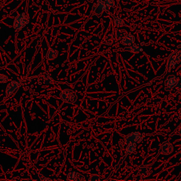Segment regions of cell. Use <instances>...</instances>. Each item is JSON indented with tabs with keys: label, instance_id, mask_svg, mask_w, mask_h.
<instances>
[{
	"label": "cell",
	"instance_id": "cell-1",
	"mask_svg": "<svg viewBox=\"0 0 181 181\" xmlns=\"http://www.w3.org/2000/svg\"><path fill=\"white\" fill-rule=\"evenodd\" d=\"M181 61V50L177 49L170 54L168 57L166 65V72H169L174 69Z\"/></svg>",
	"mask_w": 181,
	"mask_h": 181
},
{
	"label": "cell",
	"instance_id": "cell-2",
	"mask_svg": "<svg viewBox=\"0 0 181 181\" xmlns=\"http://www.w3.org/2000/svg\"><path fill=\"white\" fill-rule=\"evenodd\" d=\"M30 22V17L26 12L19 14L16 17L14 21V29L15 31H20L21 30L28 25Z\"/></svg>",
	"mask_w": 181,
	"mask_h": 181
},
{
	"label": "cell",
	"instance_id": "cell-3",
	"mask_svg": "<svg viewBox=\"0 0 181 181\" xmlns=\"http://www.w3.org/2000/svg\"><path fill=\"white\" fill-rule=\"evenodd\" d=\"M60 99L67 103L74 104L77 100L76 92L72 89H64L60 94Z\"/></svg>",
	"mask_w": 181,
	"mask_h": 181
},
{
	"label": "cell",
	"instance_id": "cell-4",
	"mask_svg": "<svg viewBox=\"0 0 181 181\" xmlns=\"http://www.w3.org/2000/svg\"><path fill=\"white\" fill-rule=\"evenodd\" d=\"M144 139V134H141L139 132H134L131 134H127L124 137V142L125 144H140L143 142Z\"/></svg>",
	"mask_w": 181,
	"mask_h": 181
},
{
	"label": "cell",
	"instance_id": "cell-5",
	"mask_svg": "<svg viewBox=\"0 0 181 181\" xmlns=\"http://www.w3.org/2000/svg\"><path fill=\"white\" fill-rule=\"evenodd\" d=\"M109 9L110 7L106 5L103 0H97L92 7V11L96 17H100L104 11L108 12Z\"/></svg>",
	"mask_w": 181,
	"mask_h": 181
},
{
	"label": "cell",
	"instance_id": "cell-6",
	"mask_svg": "<svg viewBox=\"0 0 181 181\" xmlns=\"http://www.w3.org/2000/svg\"><path fill=\"white\" fill-rule=\"evenodd\" d=\"M178 79V77L175 75H169L167 76L164 81L165 90L166 91H170L176 87Z\"/></svg>",
	"mask_w": 181,
	"mask_h": 181
},
{
	"label": "cell",
	"instance_id": "cell-7",
	"mask_svg": "<svg viewBox=\"0 0 181 181\" xmlns=\"http://www.w3.org/2000/svg\"><path fill=\"white\" fill-rule=\"evenodd\" d=\"M173 152V146L168 141L164 142L160 145L158 153L163 155H170Z\"/></svg>",
	"mask_w": 181,
	"mask_h": 181
},
{
	"label": "cell",
	"instance_id": "cell-8",
	"mask_svg": "<svg viewBox=\"0 0 181 181\" xmlns=\"http://www.w3.org/2000/svg\"><path fill=\"white\" fill-rule=\"evenodd\" d=\"M21 82L17 81H10L6 88V94L7 96H11L13 94H14L19 89V88L21 86Z\"/></svg>",
	"mask_w": 181,
	"mask_h": 181
},
{
	"label": "cell",
	"instance_id": "cell-9",
	"mask_svg": "<svg viewBox=\"0 0 181 181\" xmlns=\"http://www.w3.org/2000/svg\"><path fill=\"white\" fill-rule=\"evenodd\" d=\"M67 179L70 181H82L85 180V178L83 175L79 173L76 171H71L67 174Z\"/></svg>",
	"mask_w": 181,
	"mask_h": 181
},
{
	"label": "cell",
	"instance_id": "cell-10",
	"mask_svg": "<svg viewBox=\"0 0 181 181\" xmlns=\"http://www.w3.org/2000/svg\"><path fill=\"white\" fill-rule=\"evenodd\" d=\"M134 42H135L134 36L133 35H132V34H127V35L124 36L121 41H120V43L123 45L130 46V45H132V44H134Z\"/></svg>",
	"mask_w": 181,
	"mask_h": 181
},
{
	"label": "cell",
	"instance_id": "cell-11",
	"mask_svg": "<svg viewBox=\"0 0 181 181\" xmlns=\"http://www.w3.org/2000/svg\"><path fill=\"white\" fill-rule=\"evenodd\" d=\"M124 50H127V51L130 52L131 53H140L141 52L143 51V49L141 46L137 45V44H132V45H130L129 47L124 48Z\"/></svg>",
	"mask_w": 181,
	"mask_h": 181
},
{
	"label": "cell",
	"instance_id": "cell-12",
	"mask_svg": "<svg viewBox=\"0 0 181 181\" xmlns=\"http://www.w3.org/2000/svg\"><path fill=\"white\" fill-rule=\"evenodd\" d=\"M150 172V168L148 166H142L138 168L137 173L142 178H146L149 176Z\"/></svg>",
	"mask_w": 181,
	"mask_h": 181
},
{
	"label": "cell",
	"instance_id": "cell-13",
	"mask_svg": "<svg viewBox=\"0 0 181 181\" xmlns=\"http://www.w3.org/2000/svg\"><path fill=\"white\" fill-rule=\"evenodd\" d=\"M58 55V52L57 50L54 48H50L46 53V59L48 60H53L55 59Z\"/></svg>",
	"mask_w": 181,
	"mask_h": 181
},
{
	"label": "cell",
	"instance_id": "cell-14",
	"mask_svg": "<svg viewBox=\"0 0 181 181\" xmlns=\"http://www.w3.org/2000/svg\"><path fill=\"white\" fill-rule=\"evenodd\" d=\"M127 31H125L124 29H118L115 31V38L116 40H122L124 36L127 35Z\"/></svg>",
	"mask_w": 181,
	"mask_h": 181
},
{
	"label": "cell",
	"instance_id": "cell-15",
	"mask_svg": "<svg viewBox=\"0 0 181 181\" xmlns=\"http://www.w3.org/2000/svg\"><path fill=\"white\" fill-rule=\"evenodd\" d=\"M115 36L112 35V34H108V35L105 36L103 42L104 44H106L107 45H112L115 43Z\"/></svg>",
	"mask_w": 181,
	"mask_h": 181
},
{
	"label": "cell",
	"instance_id": "cell-16",
	"mask_svg": "<svg viewBox=\"0 0 181 181\" xmlns=\"http://www.w3.org/2000/svg\"><path fill=\"white\" fill-rule=\"evenodd\" d=\"M113 23L115 27H123L125 25L123 19L119 16L113 17Z\"/></svg>",
	"mask_w": 181,
	"mask_h": 181
},
{
	"label": "cell",
	"instance_id": "cell-17",
	"mask_svg": "<svg viewBox=\"0 0 181 181\" xmlns=\"http://www.w3.org/2000/svg\"><path fill=\"white\" fill-rule=\"evenodd\" d=\"M136 151V144H127V146L125 148V152H124V155L125 156H127V155H130L131 154H133V153L135 152Z\"/></svg>",
	"mask_w": 181,
	"mask_h": 181
},
{
	"label": "cell",
	"instance_id": "cell-18",
	"mask_svg": "<svg viewBox=\"0 0 181 181\" xmlns=\"http://www.w3.org/2000/svg\"><path fill=\"white\" fill-rule=\"evenodd\" d=\"M42 81L45 85H50L53 82V78L50 74H46L42 78Z\"/></svg>",
	"mask_w": 181,
	"mask_h": 181
},
{
	"label": "cell",
	"instance_id": "cell-19",
	"mask_svg": "<svg viewBox=\"0 0 181 181\" xmlns=\"http://www.w3.org/2000/svg\"><path fill=\"white\" fill-rule=\"evenodd\" d=\"M90 181H97L100 180V176L98 174H92L88 178Z\"/></svg>",
	"mask_w": 181,
	"mask_h": 181
},
{
	"label": "cell",
	"instance_id": "cell-20",
	"mask_svg": "<svg viewBox=\"0 0 181 181\" xmlns=\"http://www.w3.org/2000/svg\"><path fill=\"white\" fill-rule=\"evenodd\" d=\"M103 1L106 5L108 6L109 7H115V5L114 0H103Z\"/></svg>",
	"mask_w": 181,
	"mask_h": 181
},
{
	"label": "cell",
	"instance_id": "cell-21",
	"mask_svg": "<svg viewBox=\"0 0 181 181\" xmlns=\"http://www.w3.org/2000/svg\"><path fill=\"white\" fill-rule=\"evenodd\" d=\"M8 80H9V79H8L7 76L5 75V74H0V83H6V82L8 81Z\"/></svg>",
	"mask_w": 181,
	"mask_h": 181
},
{
	"label": "cell",
	"instance_id": "cell-22",
	"mask_svg": "<svg viewBox=\"0 0 181 181\" xmlns=\"http://www.w3.org/2000/svg\"><path fill=\"white\" fill-rule=\"evenodd\" d=\"M39 178H40V180H41V181H50L51 180V179L50 178H46V177H44L42 176L41 174H39Z\"/></svg>",
	"mask_w": 181,
	"mask_h": 181
},
{
	"label": "cell",
	"instance_id": "cell-23",
	"mask_svg": "<svg viewBox=\"0 0 181 181\" xmlns=\"http://www.w3.org/2000/svg\"><path fill=\"white\" fill-rule=\"evenodd\" d=\"M176 88L178 90L181 89V78L180 79H178V81H177V84L176 85Z\"/></svg>",
	"mask_w": 181,
	"mask_h": 181
},
{
	"label": "cell",
	"instance_id": "cell-24",
	"mask_svg": "<svg viewBox=\"0 0 181 181\" xmlns=\"http://www.w3.org/2000/svg\"><path fill=\"white\" fill-rule=\"evenodd\" d=\"M124 144H125V143H124V142H123V141H122V140H120V142H119V146H120V149H123Z\"/></svg>",
	"mask_w": 181,
	"mask_h": 181
},
{
	"label": "cell",
	"instance_id": "cell-25",
	"mask_svg": "<svg viewBox=\"0 0 181 181\" xmlns=\"http://www.w3.org/2000/svg\"><path fill=\"white\" fill-rule=\"evenodd\" d=\"M178 133L179 135H180V136H181V125H180V127H179V129H178Z\"/></svg>",
	"mask_w": 181,
	"mask_h": 181
},
{
	"label": "cell",
	"instance_id": "cell-26",
	"mask_svg": "<svg viewBox=\"0 0 181 181\" xmlns=\"http://www.w3.org/2000/svg\"><path fill=\"white\" fill-rule=\"evenodd\" d=\"M30 67H31V65H29V67H28V69H29H29H30Z\"/></svg>",
	"mask_w": 181,
	"mask_h": 181
}]
</instances>
